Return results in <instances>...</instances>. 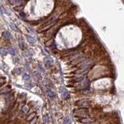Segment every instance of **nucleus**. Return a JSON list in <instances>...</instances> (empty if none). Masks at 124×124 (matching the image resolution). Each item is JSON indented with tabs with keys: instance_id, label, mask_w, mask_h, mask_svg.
<instances>
[{
	"instance_id": "obj_9",
	"label": "nucleus",
	"mask_w": 124,
	"mask_h": 124,
	"mask_svg": "<svg viewBox=\"0 0 124 124\" xmlns=\"http://www.w3.org/2000/svg\"><path fill=\"white\" fill-rule=\"evenodd\" d=\"M27 40L29 41V42L31 43V44H34L35 42V40L34 37H31L30 35H27Z\"/></svg>"
},
{
	"instance_id": "obj_5",
	"label": "nucleus",
	"mask_w": 124,
	"mask_h": 124,
	"mask_svg": "<svg viewBox=\"0 0 124 124\" xmlns=\"http://www.w3.org/2000/svg\"><path fill=\"white\" fill-rule=\"evenodd\" d=\"M9 1L11 4H14V5H20L22 4L21 0H9Z\"/></svg>"
},
{
	"instance_id": "obj_13",
	"label": "nucleus",
	"mask_w": 124,
	"mask_h": 124,
	"mask_svg": "<svg viewBox=\"0 0 124 124\" xmlns=\"http://www.w3.org/2000/svg\"><path fill=\"white\" fill-rule=\"evenodd\" d=\"M71 123V118L69 117H66L64 118L63 124H70Z\"/></svg>"
},
{
	"instance_id": "obj_12",
	"label": "nucleus",
	"mask_w": 124,
	"mask_h": 124,
	"mask_svg": "<svg viewBox=\"0 0 124 124\" xmlns=\"http://www.w3.org/2000/svg\"><path fill=\"white\" fill-rule=\"evenodd\" d=\"M10 27H11L12 29L14 30V31H16V32H18V28H17V27H16V25H15V24H14V23H10Z\"/></svg>"
},
{
	"instance_id": "obj_1",
	"label": "nucleus",
	"mask_w": 124,
	"mask_h": 124,
	"mask_svg": "<svg viewBox=\"0 0 124 124\" xmlns=\"http://www.w3.org/2000/svg\"><path fill=\"white\" fill-rule=\"evenodd\" d=\"M75 116H81V117H86L88 114V111L86 108H81V109H78L74 111Z\"/></svg>"
},
{
	"instance_id": "obj_4",
	"label": "nucleus",
	"mask_w": 124,
	"mask_h": 124,
	"mask_svg": "<svg viewBox=\"0 0 124 124\" xmlns=\"http://www.w3.org/2000/svg\"><path fill=\"white\" fill-rule=\"evenodd\" d=\"M62 90H60L61 91V94H62V97L63 98V99H65L66 98V97L68 96V92L66 89H63V88H62Z\"/></svg>"
},
{
	"instance_id": "obj_11",
	"label": "nucleus",
	"mask_w": 124,
	"mask_h": 124,
	"mask_svg": "<svg viewBox=\"0 0 124 124\" xmlns=\"http://www.w3.org/2000/svg\"><path fill=\"white\" fill-rule=\"evenodd\" d=\"M8 54L7 51L6 50V49H4V48H0V55H2V56H5Z\"/></svg>"
},
{
	"instance_id": "obj_14",
	"label": "nucleus",
	"mask_w": 124,
	"mask_h": 124,
	"mask_svg": "<svg viewBox=\"0 0 124 124\" xmlns=\"http://www.w3.org/2000/svg\"><path fill=\"white\" fill-rule=\"evenodd\" d=\"M43 120H44V123H47L49 121V117L47 115H45L43 116Z\"/></svg>"
},
{
	"instance_id": "obj_20",
	"label": "nucleus",
	"mask_w": 124,
	"mask_h": 124,
	"mask_svg": "<svg viewBox=\"0 0 124 124\" xmlns=\"http://www.w3.org/2000/svg\"><path fill=\"white\" fill-rule=\"evenodd\" d=\"M4 79H5V78H3L1 79H0V86H2V85L5 83V80H4Z\"/></svg>"
},
{
	"instance_id": "obj_10",
	"label": "nucleus",
	"mask_w": 124,
	"mask_h": 124,
	"mask_svg": "<svg viewBox=\"0 0 124 124\" xmlns=\"http://www.w3.org/2000/svg\"><path fill=\"white\" fill-rule=\"evenodd\" d=\"M3 37H4V38L6 40H8L9 39L10 37V34L9 32L8 31H5V32H4L3 33Z\"/></svg>"
},
{
	"instance_id": "obj_16",
	"label": "nucleus",
	"mask_w": 124,
	"mask_h": 124,
	"mask_svg": "<svg viewBox=\"0 0 124 124\" xmlns=\"http://www.w3.org/2000/svg\"><path fill=\"white\" fill-rule=\"evenodd\" d=\"M22 110H23V112L25 113H27L29 110V108L27 106H24L23 107V108H22Z\"/></svg>"
},
{
	"instance_id": "obj_8",
	"label": "nucleus",
	"mask_w": 124,
	"mask_h": 124,
	"mask_svg": "<svg viewBox=\"0 0 124 124\" xmlns=\"http://www.w3.org/2000/svg\"><path fill=\"white\" fill-rule=\"evenodd\" d=\"M35 115H36L35 112L32 113L31 114H30L29 116L28 117H27V120H28V121H31V120H32L33 119H34V117H35Z\"/></svg>"
},
{
	"instance_id": "obj_22",
	"label": "nucleus",
	"mask_w": 124,
	"mask_h": 124,
	"mask_svg": "<svg viewBox=\"0 0 124 124\" xmlns=\"http://www.w3.org/2000/svg\"><path fill=\"white\" fill-rule=\"evenodd\" d=\"M35 75H36V76H37V77H39V75H40V74H39V73H38V72L37 71H36V72H35Z\"/></svg>"
},
{
	"instance_id": "obj_18",
	"label": "nucleus",
	"mask_w": 124,
	"mask_h": 124,
	"mask_svg": "<svg viewBox=\"0 0 124 124\" xmlns=\"http://www.w3.org/2000/svg\"><path fill=\"white\" fill-rule=\"evenodd\" d=\"M23 8H24V6H18V7H16L14 8V9L16 10V11H21L22 9H23Z\"/></svg>"
},
{
	"instance_id": "obj_7",
	"label": "nucleus",
	"mask_w": 124,
	"mask_h": 124,
	"mask_svg": "<svg viewBox=\"0 0 124 124\" xmlns=\"http://www.w3.org/2000/svg\"><path fill=\"white\" fill-rule=\"evenodd\" d=\"M45 63L46 64V65H48V66H50L52 63V61L51 60V58H48V57H46L45 58Z\"/></svg>"
},
{
	"instance_id": "obj_3",
	"label": "nucleus",
	"mask_w": 124,
	"mask_h": 124,
	"mask_svg": "<svg viewBox=\"0 0 124 124\" xmlns=\"http://www.w3.org/2000/svg\"><path fill=\"white\" fill-rule=\"evenodd\" d=\"M88 68H83V69L79 70H78L75 72V73L78 74V75H85L88 71Z\"/></svg>"
},
{
	"instance_id": "obj_19",
	"label": "nucleus",
	"mask_w": 124,
	"mask_h": 124,
	"mask_svg": "<svg viewBox=\"0 0 124 124\" xmlns=\"http://www.w3.org/2000/svg\"><path fill=\"white\" fill-rule=\"evenodd\" d=\"M30 78L29 76L28 75H26V74H25V75L23 76V79H24V80H29Z\"/></svg>"
},
{
	"instance_id": "obj_17",
	"label": "nucleus",
	"mask_w": 124,
	"mask_h": 124,
	"mask_svg": "<svg viewBox=\"0 0 124 124\" xmlns=\"http://www.w3.org/2000/svg\"><path fill=\"white\" fill-rule=\"evenodd\" d=\"M8 52L10 54H11V55H14V54H15V51H14V50L13 49V48H9Z\"/></svg>"
},
{
	"instance_id": "obj_2",
	"label": "nucleus",
	"mask_w": 124,
	"mask_h": 124,
	"mask_svg": "<svg viewBox=\"0 0 124 124\" xmlns=\"http://www.w3.org/2000/svg\"><path fill=\"white\" fill-rule=\"evenodd\" d=\"M76 104H77V106H82V107H85V106H89V102L87 101L86 100H81L78 101L76 102Z\"/></svg>"
},
{
	"instance_id": "obj_15",
	"label": "nucleus",
	"mask_w": 124,
	"mask_h": 124,
	"mask_svg": "<svg viewBox=\"0 0 124 124\" xmlns=\"http://www.w3.org/2000/svg\"><path fill=\"white\" fill-rule=\"evenodd\" d=\"M48 96H49V97H50V98H53V97H54L55 96V94L54 93V92L52 91H48Z\"/></svg>"
},
{
	"instance_id": "obj_6",
	"label": "nucleus",
	"mask_w": 124,
	"mask_h": 124,
	"mask_svg": "<svg viewBox=\"0 0 124 124\" xmlns=\"http://www.w3.org/2000/svg\"><path fill=\"white\" fill-rule=\"evenodd\" d=\"M80 122L82 123H85V124H90V123L93 122V120L89 119V118H83L81 119Z\"/></svg>"
},
{
	"instance_id": "obj_21",
	"label": "nucleus",
	"mask_w": 124,
	"mask_h": 124,
	"mask_svg": "<svg viewBox=\"0 0 124 124\" xmlns=\"http://www.w3.org/2000/svg\"><path fill=\"white\" fill-rule=\"evenodd\" d=\"M19 45L20 47L21 48H23V46H24V44H23V40H20L19 41Z\"/></svg>"
}]
</instances>
